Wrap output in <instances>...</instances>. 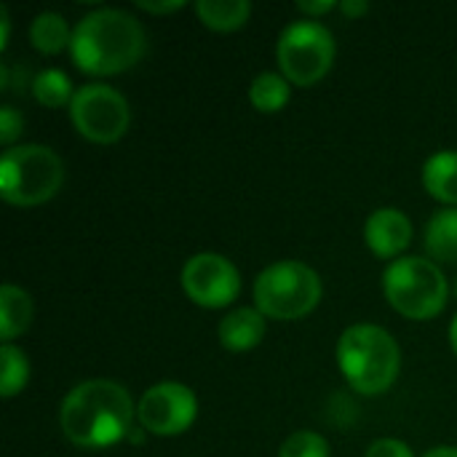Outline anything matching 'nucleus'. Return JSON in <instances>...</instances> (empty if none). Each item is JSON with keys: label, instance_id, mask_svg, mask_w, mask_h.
Returning <instances> with one entry per match:
<instances>
[{"label": "nucleus", "instance_id": "1", "mask_svg": "<svg viewBox=\"0 0 457 457\" xmlns=\"http://www.w3.org/2000/svg\"><path fill=\"white\" fill-rule=\"evenodd\" d=\"M137 404L115 380L94 378L72 386L59 404V428L80 450H104L131 436Z\"/></svg>", "mask_w": 457, "mask_h": 457}, {"label": "nucleus", "instance_id": "2", "mask_svg": "<svg viewBox=\"0 0 457 457\" xmlns=\"http://www.w3.org/2000/svg\"><path fill=\"white\" fill-rule=\"evenodd\" d=\"M145 51L147 35L142 21L120 8H96L72 27L70 56L86 75H120L137 67Z\"/></svg>", "mask_w": 457, "mask_h": 457}, {"label": "nucleus", "instance_id": "3", "mask_svg": "<svg viewBox=\"0 0 457 457\" xmlns=\"http://www.w3.org/2000/svg\"><path fill=\"white\" fill-rule=\"evenodd\" d=\"M337 367L356 394L380 396L399 380L402 348L383 327L353 324L337 340Z\"/></svg>", "mask_w": 457, "mask_h": 457}, {"label": "nucleus", "instance_id": "4", "mask_svg": "<svg viewBox=\"0 0 457 457\" xmlns=\"http://www.w3.org/2000/svg\"><path fill=\"white\" fill-rule=\"evenodd\" d=\"M383 292L396 313L428 321L447 308L450 281L428 257H399L383 273Z\"/></svg>", "mask_w": 457, "mask_h": 457}, {"label": "nucleus", "instance_id": "5", "mask_svg": "<svg viewBox=\"0 0 457 457\" xmlns=\"http://www.w3.org/2000/svg\"><path fill=\"white\" fill-rule=\"evenodd\" d=\"M321 297V276L300 260L273 262L254 281V308L276 321L305 319L319 308Z\"/></svg>", "mask_w": 457, "mask_h": 457}, {"label": "nucleus", "instance_id": "6", "mask_svg": "<svg viewBox=\"0 0 457 457\" xmlns=\"http://www.w3.org/2000/svg\"><path fill=\"white\" fill-rule=\"evenodd\" d=\"M64 182L62 158L46 145H16L0 158V195L11 206H40Z\"/></svg>", "mask_w": 457, "mask_h": 457}, {"label": "nucleus", "instance_id": "7", "mask_svg": "<svg viewBox=\"0 0 457 457\" xmlns=\"http://www.w3.org/2000/svg\"><path fill=\"white\" fill-rule=\"evenodd\" d=\"M335 37L332 32L313 19H300L284 27L276 43V59L281 75L300 88L319 83L335 64Z\"/></svg>", "mask_w": 457, "mask_h": 457}, {"label": "nucleus", "instance_id": "8", "mask_svg": "<svg viewBox=\"0 0 457 457\" xmlns=\"http://www.w3.org/2000/svg\"><path fill=\"white\" fill-rule=\"evenodd\" d=\"M75 131L94 145H112L126 137L131 126V107L120 91L107 83L80 86L70 104Z\"/></svg>", "mask_w": 457, "mask_h": 457}, {"label": "nucleus", "instance_id": "9", "mask_svg": "<svg viewBox=\"0 0 457 457\" xmlns=\"http://www.w3.org/2000/svg\"><path fill=\"white\" fill-rule=\"evenodd\" d=\"M198 418V396L179 380H163L147 388L137 404L142 431L153 436H179Z\"/></svg>", "mask_w": 457, "mask_h": 457}, {"label": "nucleus", "instance_id": "10", "mask_svg": "<svg viewBox=\"0 0 457 457\" xmlns=\"http://www.w3.org/2000/svg\"><path fill=\"white\" fill-rule=\"evenodd\" d=\"M182 289L187 300L201 308L217 311L228 308L241 292V273L238 268L217 252H198L182 268Z\"/></svg>", "mask_w": 457, "mask_h": 457}, {"label": "nucleus", "instance_id": "11", "mask_svg": "<svg viewBox=\"0 0 457 457\" xmlns=\"http://www.w3.org/2000/svg\"><path fill=\"white\" fill-rule=\"evenodd\" d=\"M364 241L375 257L394 262L412 244V222L402 209L394 206L375 209L364 222Z\"/></svg>", "mask_w": 457, "mask_h": 457}, {"label": "nucleus", "instance_id": "12", "mask_svg": "<svg viewBox=\"0 0 457 457\" xmlns=\"http://www.w3.org/2000/svg\"><path fill=\"white\" fill-rule=\"evenodd\" d=\"M217 337H220L225 351L246 353V351H252V348H257L262 343V337H265V316L257 308H236L220 321Z\"/></svg>", "mask_w": 457, "mask_h": 457}, {"label": "nucleus", "instance_id": "13", "mask_svg": "<svg viewBox=\"0 0 457 457\" xmlns=\"http://www.w3.org/2000/svg\"><path fill=\"white\" fill-rule=\"evenodd\" d=\"M423 187L431 198L457 209V153L439 150L423 163Z\"/></svg>", "mask_w": 457, "mask_h": 457}, {"label": "nucleus", "instance_id": "14", "mask_svg": "<svg viewBox=\"0 0 457 457\" xmlns=\"http://www.w3.org/2000/svg\"><path fill=\"white\" fill-rule=\"evenodd\" d=\"M426 252L434 257V262H457V209L447 206L431 214L423 233Z\"/></svg>", "mask_w": 457, "mask_h": 457}, {"label": "nucleus", "instance_id": "15", "mask_svg": "<svg viewBox=\"0 0 457 457\" xmlns=\"http://www.w3.org/2000/svg\"><path fill=\"white\" fill-rule=\"evenodd\" d=\"M29 321H32V297L16 284H3V289H0V337H3V343H13L21 332H27Z\"/></svg>", "mask_w": 457, "mask_h": 457}, {"label": "nucleus", "instance_id": "16", "mask_svg": "<svg viewBox=\"0 0 457 457\" xmlns=\"http://www.w3.org/2000/svg\"><path fill=\"white\" fill-rule=\"evenodd\" d=\"M195 13L204 21V27L214 32H233L249 21L252 3L249 0H198Z\"/></svg>", "mask_w": 457, "mask_h": 457}, {"label": "nucleus", "instance_id": "17", "mask_svg": "<svg viewBox=\"0 0 457 457\" xmlns=\"http://www.w3.org/2000/svg\"><path fill=\"white\" fill-rule=\"evenodd\" d=\"M29 43L35 46V51L46 54V56H56L64 48H70L72 43V29L67 27L64 16L56 11H43L32 19L29 24Z\"/></svg>", "mask_w": 457, "mask_h": 457}, {"label": "nucleus", "instance_id": "18", "mask_svg": "<svg viewBox=\"0 0 457 457\" xmlns=\"http://www.w3.org/2000/svg\"><path fill=\"white\" fill-rule=\"evenodd\" d=\"M292 99V83L281 72H260L249 86V104L257 112H281Z\"/></svg>", "mask_w": 457, "mask_h": 457}, {"label": "nucleus", "instance_id": "19", "mask_svg": "<svg viewBox=\"0 0 457 457\" xmlns=\"http://www.w3.org/2000/svg\"><path fill=\"white\" fill-rule=\"evenodd\" d=\"M78 88H72V80L51 67V70H43L32 78V96L43 104V107H51V110H59V107H70L72 104V96H75Z\"/></svg>", "mask_w": 457, "mask_h": 457}, {"label": "nucleus", "instance_id": "20", "mask_svg": "<svg viewBox=\"0 0 457 457\" xmlns=\"http://www.w3.org/2000/svg\"><path fill=\"white\" fill-rule=\"evenodd\" d=\"M29 383V361L21 348L13 343H3L0 348V396L13 399Z\"/></svg>", "mask_w": 457, "mask_h": 457}, {"label": "nucleus", "instance_id": "21", "mask_svg": "<svg viewBox=\"0 0 457 457\" xmlns=\"http://www.w3.org/2000/svg\"><path fill=\"white\" fill-rule=\"evenodd\" d=\"M278 457H329V442L316 431H297L281 445Z\"/></svg>", "mask_w": 457, "mask_h": 457}, {"label": "nucleus", "instance_id": "22", "mask_svg": "<svg viewBox=\"0 0 457 457\" xmlns=\"http://www.w3.org/2000/svg\"><path fill=\"white\" fill-rule=\"evenodd\" d=\"M21 131H24V118H21V112H19L16 107L5 104V107L0 110V142L5 145V150L16 147L13 142L21 137Z\"/></svg>", "mask_w": 457, "mask_h": 457}, {"label": "nucleus", "instance_id": "23", "mask_svg": "<svg viewBox=\"0 0 457 457\" xmlns=\"http://www.w3.org/2000/svg\"><path fill=\"white\" fill-rule=\"evenodd\" d=\"M364 457H415L410 445L399 442V439H378L370 445L367 455Z\"/></svg>", "mask_w": 457, "mask_h": 457}, {"label": "nucleus", "instance_id": "24", "mask_svg": "<svg viewBox=\"0 0 457 457\" xmlns=\"http://www.w3.org/2000/svg\"><path fill=\"white\" fill-rule=\"evenodd\" d=\"M335 8H340V3H332V0H313V3L300 0V3H297V11H300L305 19H313V21H319L324 13H329V11H335Z\"/></svg>", "mask_w": 457, "mask_h": 457}, {"label": "nucleus", "instance_id": "25", "mask_svg": "<svg viewBox=\"0 0 457 457\" xmlns=\"http://www.w3.org/2000/svg\"><path fill=\"white\" fill-rule=\"evenodd\" d=\"M187 3L185 0H163V3H147V0H139L137 8L139 11H147V13H155V16H163V13H174V11H182Z\"/></svg>", "mask_w": 457, "mask_h": 457}, {"label": "nucleus", "instance_id": "26", "mask_svg": "<svg viewBox=\"0 0 457 457\" xmlns=\"http://www.w3.org/2000/svg\"><path fill=\"white\" fill-rule=\"evenodd\" d=\"M340 11L345 13V16H364L367 11H370V5L364 3V0H359V3H351V0H345V3H340Z\"/></svg>", "mask_w": 457, "mask_h": 457}, {"label": "nucleus", "instance_id": "27", "mask_svg": "<svg viewBox=\"0 0 457 457\" xmlns=\"http://www.w3.org/2000/svg\"><path fill=\"white\" fill-rule=\"evenodd\" d=\"M0 27H3V37H0V48L8 46V35H11V21H8V8H0Z\"/></svg>", "mask_w": 457, "mask_h": 457}, {"label": "nucleus", "instance_id": "28", "mask_svg": "<svg viewBox=\"0 0 457 457\" xmlns=\"http://www.w3.org/2000/svg\"><path fill=\"white\" fill-rule=\"evenodd\" d=\"M423 457H457V447H434Z\"/></svg>", "mask_w": 457, "mask_h": 457}, {"label": "nucleus", "instance_id": "29", "mask_svg": "<svg viewBox=\"0 0 457 457\" xmlns=\"http://www.w3.org/2000/svg\"><path fill=\"white\" fill-rule=\"evenodd\" d=\"M450 345H453V351H455L457 356V316L453 319V324H450Z\"/></svg>", "mask_w": 457, "mask_h": 457}, {"label": "nucleus", "instance_id": "30", "mask_svg": "<svg viewBox=\"0 0 457 457\" xmlns=\"http://www.w3.org/2000/svg\"><path fill=\"white\" fill-rule=\"evenodd\" d=\"M455 297H457V281H455Z\"/></svg>", "mask_w": 457, "mask_h": 457}]
</instances>
